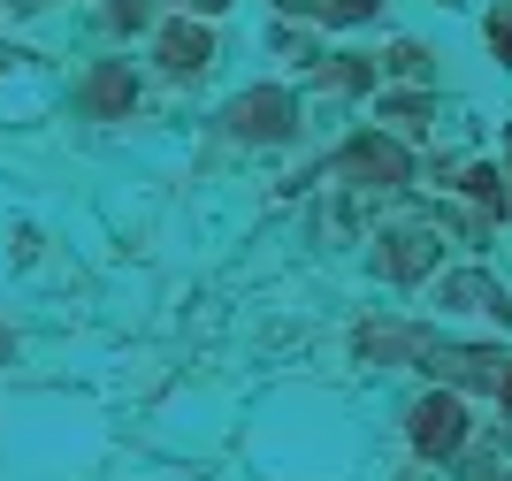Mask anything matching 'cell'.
Wrapping results in <instances>:
<instances>
[{
    "label": "cell",
    "mask_w": 512,
    "mask_h": 481,
    "mask_svg": "<svg viewBox=\"0 0 512 481\" xmlns=\"http://www.w3.org/2000/svg\"><path fill=\"white\" fill-rule=\"evenodd\" d=\"M329 184H383V191H406L413 184V153L398 146V138H383V130H360L344 153H329V168H321Z\"/></svg>",
    "instance_id": "1"
},
{
    "label": "cell",
    "mask_w": 512,
    "mask_h": 481,
    "mask_svg": "<svg viewBox=\"0 0 512 481\" xmlns=\"http://www.w3.org/2000/svg\"><path fill=\"white\" fill-rule=\"evenodd\" d=\"M406 443H413V459H428V466L459 459L467 451V405H459V390H428L406 413Z\"/></svg>",
    "instance_id": "2"
},
{
    "label": "cell",
    "mask_w": 512,
    "mask_h": 481,
    "mask_svg": "<svg viewBox=\"0 0 512 481\" xmlns=\"http://www.w3.org/2000/svg\"><path fill=\"white\" fill-rule=\"evenodd\" d=\"M222 123H230V138H245V146H283V138L299 130V100H291L283 84H253V92H237V100L222 107Z\"/></svg>",
    "instance_id": "3"
},
{
    "label": "cell",
    "mask_w": 512,
    "mask_h": 481,
    "mask_svg": "<svg viewBox=\"0 0 512 481\" xmlns=\"http://www.w3.org/2000/svg\"><path fill=\"white\" fill-rule=\"evenodd\" d=\"M436 260H444V245L428 222H398V230L375 237V275H390V283H428Z\"/></svg>",
    "instance_id": "4"
},
{
    "label": "cell",
    "mask_w": 512,
    "mask_h": 481,
    "mask_svg": "<svg viewBox=\"0 0 512 481\" xmlns=\"http://www.w3.org/2000/svg\"><path fill=\"white\" fill-rule=\"evenodd\" d=\"M421 367L444 382V390H482V382L497 390V375H505V352H497V344H428Z\"/></svg>",
    "instance_id": "5"
},
{
    "label": "cell",
    "mask_w": 512,
    "mask_h": 481,
    "mask_svg": "<svg viewBox=\"0 0 512 481\" xmlns=\"http://www.w3.org/2000/svg\"><path fill=\"white\" fill-rule=\"evenodd\" d=\"M77 107H85L92 123H123L130 107H138V69L130 62H92L77 77Z\"/></svg>",
    "instance_id": "6"
},
{
    "label": "cell",
    "mask_w": 512,
    "mask_h": 481,
    "mask_svg": "<svg viewBox=\"0 0 512 481\" xmlns=\"http://www.w3.org/2000/svg\"><path fill=\"white\" fill-rule=\"evenodd\" d=\"M436 306H444V314H490V321L512 329V291L497 283V275H482V268L444 275V283H436Z\"/></svg>",
    "instance_id": "7"
},
{
    "label": "cell",
    "mask_w": 512,
    "mask_h": 481,
    "mask_svg": "<svg viewBox=\"0 0 512 481\" xmlns=\"http://www.w3.org/2000/svg\"><path fill=\"white\" fill-rule=\"evenodd\" d=\"M153 54H161V69H169V77H207V69H214V31H207L199 16H176V23H161Z\"/></svg>",
    "instance_id": "8"
},
{
    "label": "cell",
    "mask_w": 512,
    "mask_h": 481,
    "mask_svg": "<svg viewBox=\"0 0 512 481\" xmlns=\"http://www.w3.org/2000/svg\"><path fill=\"white\" fill-rule=\"evenodd\" d=\"M459 199H474L482 214H505L512 207V191H505V176H497L490 161H474V168H459Z\"/></svg>",
    "instance_id": "9"
},
{
    "label": "cell",
    "mask_w": 512,
    "mask_h": 481,
    "mask_svg": "<svg viewBox=\"0 0 512 481\" xmlns=\"http://www.w3.org/2000/svg\"><path fill=\"white\" fill-rule=\"evenodd\" d=\"M321 84H329V92H367V84H375V62H367V54H337V62H321Z\"/></svg>",
    "instance_id": "10"
},
{
    "label": "cell",
    "mask_w": 512,
    "mask_h": 481,
    "mask_svg": "<svg viewBox=\"0 0 512 481\" xmlns=\"http://www.w3.org/2000/svg\"><path fill=\"white\" fill-rule=\"evenodd\" d=\"M383 16V0H321V31H352V23H375Z\"/></svg>",
    "instance_id": "11"
},
{
    "label": "cell",
    "mask_w": 512,
    "mask_h": 481,
    "mask_svg": "<svg viewBox=\"0 0 512 481\" xmlns=\"http://www.w3.org/2000/svg\"><path fill=\"white\" fill-rule=\"evenodd\" d=\"M153 8H161V0H100V16L115 23V31H146Z\"/></svg>",
    "instance_id": "12"
},
{
    "label": "cell",
    "mask_w": 512,
    "mask_h": 481,
    "mask_svg": "<svg viewBox=\"0 0 512 481\" xmlns=\"http://www.w3.org/2000/svg\"><path fill=\"white\" fill-rule=\"evenodd\" d=\"M383 123L421 130V123H428V92H398V100H383Z\"/></svg>",
    "instance_id": "13"
},
{
    "label": "cell",
    "mask_w": 512,
    "mask_h": 481,
    "mask_svg": "<svg viewBox=\"0 0 512 481\" xmlns=\"http://www.w3.org/2000/svg\"><path fill=\"white\" fill-rule=\"evenodd\" d=\"M482 39H490V54H497V62L512 69V0H505V8H490V23H482Z\"/></svg>",
    "instance_id": "14"
},
{
    "label": "cell",
    "mask_w": 512,
    "mask_h": 481,
    "mask_svg": "<svg viewBox=\"0 0 512 481\" xmlns=\"http://www.w3.org/2000/svg\"><path fill=\"white\" fill-rule=\"evenodd\" d=\"M390 69H398V77H428V54H421V46H398V54H390Z\"/></svg>",
    "instance_id": "15"
},
{
    "label": "cell",
    "mask_w": 512,
    "mask_h": 481,
    "mask_svg": "<svg viewBox=\"0 0 512 481\" xmlns=\"http://www.w3.org/2000/svg\"><path fill=\"white\" fill-rule=\"evenodd\" d=\"M8 16H39V8H54V0H0Z\"/></svg>",
    "instance_id": "16"
},
{
    "label": "cell",
    "mask_w": 512,
    "mask_h": 481,
    "mask_svg": "<svg viewBox=\"0 0 512 481\" xmlns=\"http://www.w3.org/2000/svg\"><path fill=\"white\" fill-rule=\"evenodd\" d=\"M283 16H321V0H276Z\"/></svg>",
    "instance_id": "17"
},
{
    "label": "cell",
    "mask_w": 512,
    "mask_h": 481,
    "mask_svg": "<svg viewBox=\"0 0 512 481\" xmlns=\"http://www.w3.org/2000/svg\"><path fill=\"white\" fill-rule=\"evenodd\" d=\"M497 405L512 413V359H505V375H497Z\"/></svg>",
    "instance_id": "18"
},
{
    "label": "cell",
    "mask_w": 512,
    "mask_h": 481,
    "mask_svg": "<svg viewBox=\"0 0 512 481\" xmlns=\"http://www.w3.org/2000/svg\"><path fill=\"white\" fill-rule=\"evenodd\" d=\"M222 8H230V0H192V16H222Z\"/></svg>",
    "instance_id": "19"
},
{
    "label": "cell",
    "mask_w": 512,
    "mask_h": 481,
    "mask_svg": "<svg viewBox=\"0 0 512 481\" xmlns=\"http://www.w3.org/2000/svg\"><path fill=\"white\" fill-rule=\"evenodd\" d=\"M505 153H512V123H505Z\"/></svg>",
    "instance_id": "20"
},
{
    "label": "cell",
    "mask_w": 512,
    "mask_h": 481,
    "mask_svg": "<svg viewBox=\"0 0 512 481\" xmlns=\"http://www.w3.org/2000/svg\"><path fill=\"white\" fill-rule=\"evenodd\" d=\"M0 359H8V336H0Z\"/></svg>",
    "instance_id": "21"
}]
</instances>
